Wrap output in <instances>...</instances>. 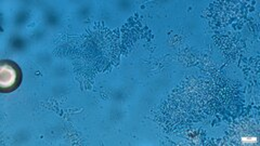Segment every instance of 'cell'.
Here are the masks:
<instances>
[{"instance_id": "1", "label": "cell", "mask_w": 260, "mask_h": 146, "mask_svg": "<svg viewBox=\"0 0 260 146\" xmlns=\"http://www.w3.org/2000/svg\"><path fill=\"white\" fill-rule=\"evenodd\" d=\"M18 78V71L12 65H2L0 69V86L3 89H11L16 84Z\"/></svg>"}]
</instances>
